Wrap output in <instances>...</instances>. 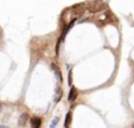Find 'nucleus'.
Returning a JSON list of instances; mask_svg holds the SVG:
<instances>
[{
  "mask_svg": "<svg viewBox=\"0 0 134 128\" xmlns=\"http://www.w3.org/2000/svg\"><path fill=\"white\" fill-rule=\"evenodd\" d=\"M30 123H31L32 128H40L42 127V119L38 116H33V117H31Z\"/></svg>",
  "mask_w": 134,
  "mask_h": 128,
  "instance_id": "obj_1",
  "label": "nucleus"
},
{
  "mask_svg": "<svg viewBox=\"0 0 134 128\" xmlns=\"http://www.w3.org/2000/svg\"><path fill=\"white\" fill-rule=\"evenodd\" d=\"M77 97V90L75 87H71L70 88V91H69V95H68V101L69 102H73L76 100Z\"/></svg>",
  "mask_w": 134,
  "mask_h": 128,
  "instance_id": "obj_2",
  "label": "nucleus"
},
{
  "mask_svg": "<svg viewBox=\"0 0 134 128\" xmlns=\"http://www.w3.org/2000/svg\"><path fill=\"white\" fill-rule=\"evenodd\" d=\"M71 119H73V113L71 112H68L67 116H65V121H64V127L68 128L71 125Z\"/></svg>",
  "mask_w": 134,
  "mask_h": 128,
  "instance_id": "obj_3",
  "label": "nucleus"
},
{
  "mask_svg": "<svg viewBox=\"0 0 134 128\" xmlns=\"http://www.w3.org/2000/svg\"><path fill=\"white\" fill-rule=\"evenodd\" d=\"M27 119H29V115L26 114V113H23L21 114V116L19 117V126H24L25 123H26V121H27Z\"/></svg>",
  "mask_w": 134,
  "mask_h": 128,
  "instance_id": "obj_4",
  "label": "nucleus"
},
{
  "mask_svg": "<svg viewBox=\"0 0 134 128\" xmlns=\"http://www.w3.org/2000/svg\"><path fill=\"white\" fill-rule=\"evenodd\" d=\"M58 121H60V117H58V116H56V117H54V120H52V122H51L50 127H51V128H55V127H56V125L58 123Z\"/></svg>",
  "mask_w": 134,
  "mask_h": 128,
  "instance_id": "obj_5",
  "label": "nucleus"
},
{
  "mask_svg": "<svg viewBox=\"0 0 134 128\" xmlns=\"http://www.w3.org/2000/svg\"><path fill=\"white\" fill-rule=\"evenodd\" d=\"M68 77H69V80H68V84H69V85H73V76H71V69L69 70Z\"/></svg>",
  "mask_w": 134,
  "mask_h": 128,
  "instance_id": "obj_6",
  "label": "nucleus"
},
{
  "mask_svg": "<svg viewBox=\"0 0 134 128\" xmlns=\"http://www.w3.org/2000/svg\"><path fill=\"white\" fill-rule=\"evenodd\" d=\"M0 128H7V126H5V125H0Z\"/></svg>",
  "mask_w": 134,
  "mask_h": 128,
  "instance_id": "obj_7",
  "label": "nucleus"
}]
</instances>
